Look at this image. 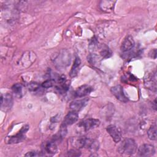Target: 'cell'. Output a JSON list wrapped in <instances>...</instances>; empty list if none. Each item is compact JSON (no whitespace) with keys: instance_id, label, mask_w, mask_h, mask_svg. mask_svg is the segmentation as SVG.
I'll list each match as a JSON object with an SVG mask.
<instances>
[{"instance_id":"obj_19","label":"cell","mask_w":157,"mask_h":157,"mask_svg":"<svg viewBox=\"0 0 157 157\" xmlns=\"http://www.w3.org/2000/svg\"><path fill=\"white\" fill-rule=\"evenodd\" d=\"M12 90L13 93L18 97H21L22 95L23 86L20 83H16L13 85L12 87Z\"/></svg>"},{"instance_id":"obj_9","label":"cell","mask_w":157,"mask_h":157,"mask_svg":"<svg viewBox=\"0 0 157 157\" xmlns=\"http://www.w3.org/2000/svg\"><path fill=\"white\" fill-rule=\"evenodd\" d=\"M88 101H89L88 98H83V99L73 101L70 104V105H69L70 109L72 110V111H75L78 112L87 104Z\"/></svg>"},{"instance_id":"obj_14","label":"cell","mask_w":157,"mask_h":157,"mask_svg":"<svg viewBox=\"0 0 157 157\" xmlns=\"http://www.w3.org/2000/svg\"><path fill=\"white\" fill-rule=\"evenodd\" d=\"M78 113L75 111H71L66 115L63 123L66 124V126L71 125L75 123L78 120Z\"/></svg>"},{"instance_id":"obj_27","label":"cell","mask_w":157,"mask_h":157,"mask_svg":"<svg viewBox=\"0 0 157 157\" xmlns=\"http://www.w3.org/2000/svg\"><path fill=\"white\" fill-rule=\"evenodd\" d=\"M151 52H152V55H150V56L152 58L153 57V55H154V57H155V58H156V49H153V50H151Z\"/></svg>"},{"instance_id":"obj_26","label":"cell","mask_w":157,"mask_h":157,"mask_svg":"<svg viewBox=\"0 0 157 157\" xmlns=\"http://www.w3.org/2000/svg\"><path fill=\"white\" fill-rule=\"evenodd\" d=\"M43 154H40V153L36 151H29L25 155V156H42Z\"/></svg>"},{"instance_id":"obj_3","label":"cell","mask_w":157,"mask_h":157,"mask_svg":"<svg viewBox=\"0 0 157 157\" xmlns=\"http://www.w3.org/2000/svg\"><path fill=\"white\" fill-rule=\"evenodd\" d=\"M28 129H29V126L28 125L24 126L23 127H22V128L17 134L12 136L7 137L6 139V143L13 144H17L21 142L25 138V134L26 132L28 130Z\"/></svg>"},{"instance_id":"obj_5","label":"cell","mask_w":157,"mask_h":157,"mask_svg":"<svg viewBox=\"0 0 157 157\" xmlns=\"http://www.w3.org/2000/svg\"><path fill=\"white\" fill-rule=\"evenodd\" d=\"M100 124V121L96 118H88L80 122L79 126L82 128L84 131H87L98 127Z\"/></svg>"},{"instance_id":"obj_25","label":"cell","mask_w":157,"mask_h":157,"mask_svg":"<svg viewBox=\"0 0 157 157\" xmlns=\"http://www.w3.org/2000/svg\"><path fill=\"white\" fill-rule=\"evenodd\" d=\"M67 155L71 156H78L80 155V152L76 149H72L70 150L67 152Z\"/></svg>"},{"instance_id":"obj_11","label":"cell","mask_w":157,"mask_h":157,"mask_svg":"<svg viewBox=\"0 0 157 157\" xmlns=\"http://www.w3.org/2000/svg\"><path fill=\"white\" fill-rule=\"evenodd\" d=\"M88 138L85 137H74L71 139L72 145L77 149L86 147Z\"/></svg>"},{"instance_id":"obj_15","label":"cell","mask_w":157,"mask_h":157,"mask_svg":"<svg viewBox=\"0 0 157 157\" xmlns=\"http://www.w3.org/2000/svg\"><path fill=\"white\" fill-rule=\"evenodd\" d=\"M115 1H102L100 2V7L102 10L109 12L113 9Z\"/></svg>"},{"instance_id":"obj_20","label":"cell","mask_w":157,"mask_h":157,"mask_svg":"<svg viewBox=\"0 0 157 157\" xmlns=\"http://www.w3.org/2000/svg\"><path fill=\"white\" fill-rule=\"evenodd\" d=\"M88 61L91 64L94 66H98V64L100 63V59L99 56L94 53L91 54L88 56Z\"/></svg>"},{"instance_id":"obj_2","label":"cell","mask_w":157,"mask_h":157,"mask_svg":"<svg viewBox=\"0 0 157 157\" xmlns=\"http://www.w3.org/2000/svg\"><path fill=\"white\" fill-rule=\"evenodd\" d=\"M71 61L70 54L66 50H63L60 54L55 58V62L56 66L58 67L64 68L66 66L69 65Z\"/></svg>"},{"instance_id":"obj_1","label":"cell","mask_w":157,"mask_h":157,"mask_svg":"<svg viewBox=\"0 0 157 157\" xmlns=\"http://www.w3.org/2000/svg\"><path fill=\"white\" fill-rule=\"evenodd\" d=\"M137 149L136 141L131 138H125L118 147V151L123 155H132L134 154Z\"/></svg>"},{"instance_id":"obj_16","label":"cell","mask_w":157,"mask_h":157,"mask_svg":"<svg viewBox=\"0 0 157 157\" xmlns=\"http://www.w3.org/2000/svg\"><path fill=\"white\" fill-rule=\"evenodd\" d=\"M45 150L48 154H51V155L55 154L58 151V147L56 143L53 141H51L46 143L45 145Z\"/></svg>"},{"instance_id":"obj_6","label":"cell","mask_w":157,"mask_h":157,"mask_svg":"<svg viewBox=\"0 0 157 157\" xmlns=\"http://www.w3.org/2000/svg\"><path fill=\"white\" fill-rule=\"evenodd\" d=\"M110 91L115 97L120 101L122 102H127L128 101V99L124 94L123 88L121 85H118L112 87Z\"/></svg>"},{"instance_id":"obj_21","label":"cell","mask_w":157,"mask_h":157,"mask_svg":"<svg viewBox=\"0 0 157 157\" xmlns=\"http://www.w3.org/2000/svg\"><path fill=\"white\" fill-rule=\"evenodd\" d=\"M100 54L102 56V58H109L112 55V52L105 45L103 46V47L101 48V50L100 52Z\"/></svg>"},{"instance_id":"obj_24","label":"cell","mask_w":157,"mask_h":157,"mask_svg":"<svg viewBox=\"0 0 157 157\" xmlns=\"http://www.w3.org/2000/svg\"><path fill=\"white\" fill-rule=\"evenodd\" d=\"M39 85L36 82H31L28 85V89L30 91H35L39 88Z\"/></svg>"},{"instance_id":"obj_7","label":"cell","mask_w":157,"mask_h":157,"mask_svg":"<svg viewBox=\"0 0 157 157\" xmlns=\"http://www.w3.org/2000/svg\"><path fill=\"white\" fill-rule=\"evenodd\" d=\"M106 130L115 143L121 141V134L118 127L114 124H110L106 128Z\"/></svg>"},{"instance_id":"obj_12","label":"cell","mask_w":157,"mask_h":157,"mask_svg":"<svg viewBox=\"0 0 157 157\" xmlns=\"http://www.w3.org/2000/svg\"><path fill=\"white\" fill-rule=\"evenodd\" d=\"M93 90L91 86L88 85H83L79 86L75 91L74 96L77 98H82L89 94Z\"/></svg>"},{"instance_id":"obj_10","label":"cell","mask_w":157,"mask_h":157,"mask_svg":"<svg viewBox=\"0 0 157 157\" xmlns=\"http://www.w3.org/2000/svg\"><path fill=\"white\" fill-rule=\"evenodd\" d=\"M134 45L135 42L133 37L131 35H128L124 39L121 46V50L123 52H129L134 48Z\"/></svg>"},{"instance_id":"obj_4","label":"cell","mask_w":157,"mask_h":157,"mask_svg":"<svg viewBox=\"0 0 157 157\" xmlns=\"http://www.w3.org/2000/svg\"><path fill=\"white\" fill-rule=\"evenodd\" d=\"M155 153V147L151 144H144L141 145L137 150V154L140 156L148 157L154 155Z\"/></svg>"},{"instance_id":"obj_22","label":"cell","mask_w":157,"mask_h":157,"mask_svg":"<svg viewBox=\"0 0 157 157\" xmlns=\"http://www.w3.org/2000/svg\"><path fill=\"white\" fill-rule=\"evenodd\" d=\"M67 126L63 123L60 126V128L58 131V137L59 138H63L67 134Z\"/></svg>"},{"instance_id":"obj_8","label":"cell","mask_w":157,"mask_h":157,"mask_svg":"<svg viewBox=\"0 0 157 157\" xmlns=\"http://www.w3.org/2000/svg\"><path fill=\"white\" fill-rule=\"evenodd\" d=\"M13 98L11 94H6L1 96V108L3 111H7L12 107Z\"/></svg>"},{"instance_id":"obj_17","label":"cell","mask_w":157,"mask_h":157,"mask_svg":"<svg viewBox=\"0 0 157 157\" xmlns=\"http://www.w3.org/2000/svg\"><path fill=\"white\" fill-rule=\"evenodd\" d=\"M80 64H81V61L80 58L78 57H76L74 60L73 66L71 68V70L70 71V76L71 77H74L77 75Z\"/></svg>"},{"instance_id":"obj_18","label":"cell","mask_w":157,"mask_h":157,"mask_svg":"<svg viewBox=\"0 0 157 157\" xmlns=\"http://www.w3.org/2000/svg\"><path fill=\"white\" fill-rule=\"evenodd\" d=\"M147 135L148 139L151 140H156L157 136H156V124H152L147 131Z\"/></svg>"},{"instance_id":"obj_23","label":"cell","mask_w":157,"mask_h":157,"mask_svg":"<svg viewBox=\"0 0 157 157\" xmlns=\"http://www.w3.org/2000/svg\"><path fill=\"white\" fill-rule=\"evenodd\" d=\"M55 85V80L53 79H48L45 81H44L42 83V86L45 88H51Z\"/></svg>"},{"instance_id":"obj_13","label":"cell","mask_w":157,"mask_h":157,"mask_svg":"<svg viewBox=\"0 0 157 157\" xmlns=\"http://www.w3.org/2000/svg\"><path fill=\"white\" fill-rule=\"evenodd\" d=\"M145 85L149 89L156 90V72L152 74H149L145 78Z\"/></svg>"}]
</instances>
